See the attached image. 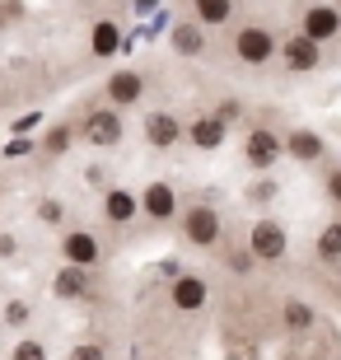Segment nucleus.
<instances>
[{
  "instance_id": "nucleus-5",
  "label": "nucleus",
  "mask_w": 341,
  "mask_h": 360,
  "mask_svg": "<svg viewBox=\"0 0 341 360\" xmlns=\"http://www.w3.org/2000/svg\"><path fill=\"white\" fill-rule=\"evenodd\" d=\"M178 211H183L178 187L164 183V178H155V183L141 192V215L150 220V225H169V220H178Z\"/></svg>"
},
{
  "instance_id": "nucleus-7",
  "label": "nucleus",
  "mask_w": 341,
  "mask_h": 360,
  "mask_svg": "<svg viewBox=\"0 0 341 360\" xmlns=\"http://www.w3.org/2000/svg\"><path fill=\"white\" fill-rule=\"evenodd\" d=\"M276 56H281V66H285V70H295V75H309V70L323 66V42L304 38V33H290V38H281Z\"/></svg>"
},
{
  "instance_id": "nucleus-30",
  "label": "nucleus",
  "mask_w": 341,
  "mask_h": 360,
  "mask_svg": "<svg viewBox=\"0 0 341 360\" xmlns=\"http://www.w3.org/2000/svg\"><path fill=\"white\" fill-rule=\"evenodd\" d=\"M276 197V183H257L252 187V201H271Z\"/></svg>"
},
{
  "instance_id": "nucleus-17",
  "label": "nucleus",
  "mask_w": 341,
  "mask_h": 360,
  "mask_svg": "<svg viewBox=\"0 0 341 360\" xmlns=\"http://www.w3.org/2000/svg\"><path fill=\"white\" fill-rule=\"evenodd\" d=\"M169 47L178 56H201V52H206V28H201L197 19H183V24L169 33Z\"/></svg>"
},
{
  "instance_id": "nucleus-8",
  "label": "nucleus",
  "mask_w": 341,
  "mask_h": 360,
  "mask_svg": "<svg viewBox=\"0 0 341 360\" xmlns=\"http://www.w3.org/2000/svg\"><path fill=\"white\" fill-rule=\"evenodd\" d=\"M206 300H210V285H206V276H197V271H178L173 276V285H169V304H173V314H201L206 309Z\"/></svg>"
},
{
  "instance_id": "nucleus-27",
  "label": "nucleus",
  "mask_w": 341,
  "mask_h": 360,
  "mask_svg": "<svg viewBox=\"0 0 341 360\" xmlns=\"http://www.w3.org/2000/svg\"><path fill=\"white\" fill-rule=\"evenodd\" d=\"M215 117H220L224 127H229V122H238V117H243V108H238V98H229V103H220V108H215Z\"/></svg>"
},
{
  "instance_id": "nucleus-16",
  "label": "nucleus",
  "mask_w": 341,
  "mask_h": 360,
  "mask_svg": "<svg viewBox=\"0 0 341 360\" xmlns=\"http://www.w3.org/2000/svg\"><path fill=\"white\" fill-rule=\"evenodd\" d=\"M224 131H229V127H224L215 112H201L197 122H187V127H183V136H187L197 150H220V146H224Z\"/></svg>"
},
{
  "instance_id": "nucleus-4",
  "label": "nucleus",
  "mask_w": 341,
  "mask_h": 360,
  "mask_svg": "<svg viewBox=\"0 0 341 360\" xmlns=\"http://www.w3.org/2000/svg\"><path fill=\"white\" fill-rule=\"evenodd\" d=\"M285 160V141L276 127H252L243 136V164H248L252 174H271V164Z\"/></svg>"
},
{
  "instance_id": "nucleus-10",
  "label": "nucleus",
  "mask_w": 341,
  "mask_h": 360,
  "mask_svg": "<svg viewBox=\"0 0 341 360\" xmlns=\"http://www.w3.org/2000/svg\"><path fill=\"white\" fill-rule=\"evenodd\" d=\"M300 33L314 42H337L341 38V5H309L300 19Z\"/></svg>"
},
{
  "instance_id": "nucleus-9",
  "label": "nucleus",
  "mask_w": 341,
  "mask_h": 360,
  "mask_svg": "<svg viewBox=\"0 0 341 360\" xmlns=\"http://www.w3.org/2000/svg\"><path fill=\"white\" fill-rule=\"evenodd\" d=\"M290 248V234L281 220H257V225L248 229V253L257 257V262H281Z\"/></svg>"
},
{
  "instance_id": "nucleus-2",
  "label": "nucleus",
  "mask_w": 341,
  "mask_h": 360,
  "mask_svg": "<svg viewBox=\"0 0 341 360\" xmlns=\"http://www.w3.org/2000/svg\"><path fill=\"white\" fill-rule=\"evenodd\" d=\"M234 61H243V66H271V56H276V47H281V38H276L266 24H243V28H234Z\"/></svg>"
},
{
  "instance_id": "nucleus-12",
  "label": "nucleus",
  "mask_w": 341,
  "mask_h": 360,
  "mask_svg": "<svg viewBox=\"0 0 341 360\" xmlns=\"http://www.w3.org/2000/svg\"><path fill=\"white\" fill-rule=\"evenodd\" d=\"M281 141H285V160H300V164L328 160V146H323V136L309 131V127H295V131H285Z\"/></svg>"
},
{
  "instance_id": "nucleus-15",
  "label": "nucleus",
  "mask_w": 341,
  "mask_h": 360,
  "mask_svg": "<svg viewBox=\"0 0 341 360\" xmlns=\"http://www.w3.org/2000/svg\"><path fill=\"white\" fill-rule=\"evenodd\" d=\"M52 295L56 300H84V295H94V271L89 267H61L52 281Z\"/></svg>"
},
{
  "instance_id": "nucleus-6",
  "label": "nucleus",
  "mask_w": 341,
  "mask_h": 360,
  "mask_svg": "<svg viewBox=\"0 0 341 360\" xmlns=\"http://www.w3.org/2000/svg\"><path fill=\"white\" fill-rule=\"evenodd\" d=\"M61 262H70V267H98L103 262V239L94 234V229H66L61 234Z\"/></svg>"
},
{
  "instance_id": "nucleus-3",
  "label": "nucleus",
  "mask_w": 341,
  "mask_h": 360,
  "mask_svg": "<svg viewBox=\"0 0 341 360\" xmlns=\"http://www.w3.org/2000/svg\"><path fill=\"white\" fill-rule=\"evenodd\" d=\"M79 136H84V146H94V150H112V146H122V136H127L122 108H112V103L89 108V112H84V122H79Z\"/></svg>"
},
{
  "instance_id": "nucleus-14",
  "label": "nucleus",
  "mask_w": 341,
  "mask_h": 360,
  "mask_svg": "<svg viewBox=\"0 0 341 360\" xmlns=\"http://www.w3.org/2000/svg\"><path fill=\"white\" fill-rule=\"evenodd\" d=\"M136 215H141V192H127V187L103 192V220L108 225H131Z\"/></svg>"
},
{
  "instance_id": "nucleus-26",
  "label": "nucleus",
  "mask_w": 341,
  "mask_h": 360,
  "mask_svg": "<svg viewBox=\"0 0 341 360\" xmlns=\"http://www.w3.org/2000/svg\"><path fill=\"white\" fill-rule=\"evenodd\" d=\"M28 314H33V309H28L24 300H10V304H5V323H10V328H24Z\"/></svg>"
},
{
  "instance_id": "nucleus-19",
  "label": "nucleus",
  "mask_w": 341,
  "mask_h": 360,
  "mask_svg": "<svg viewBox=\"0 0 341 360\" xmlns=\"http://www.w3.org/2000/svg\"><path fill=\"white\" fill-rule=\"evenodd\" d=\"M192 19L201 28H224L234 19V0H192Z\"/></svg>"
},
{
  "instance_id": "nucleus-1",
  "label": "nucleus",
  "mask_w": 341,
  "mask_h": 360,
  "mask_svg": "<svg viewBox=\"0 0 341 360\" xmlns=\"http://www.w3.org/2000/svg\"><path fill=\"white\" fill-rule=\"evenodd\" d=\"M178 229H183V239L192 243V248H201V253L220 248V239H224V220H220V211H215L210 201L183 206V211H178Z\"/></svg>"
},
{
  "instance_id": "nucleus-11",
  "label": "nucleus",
  "mask_w": 341,
  "mask_h": 360,
  "mask_svg": "<svg viewBox=\"0 0 341 360\" xmlns=\"http://www.w3.org/2000/svg\"><path fill=\"white\" fill-rule=\"evenodd\" d=\"M103 94H108V103H112V108L127 112L131 103H141V98H145V75H141V70H131V66H122V70L108 75Z\"/></svg>"
},
{
  "instance_id": "nucleus-25",
  "label": "nucleus",
  "mask_w": 341,
  "mask_h": 360,
  "mask_svg": "<svg viewBox=\"0 0 341 360\" xmlns=\"http://www.w3.org/2000/svg\"><path fill=\"white\" fill-rule=\"evenodd\" d=\"M323 192H328V201H332V206H341V164L323 174Z\"/></svg>"
},
{
  "instance_id": "nucleus-22",
  "label": "nucleus",
  "mask_w": 341,
  "mask_h": 360,
  "mask_svg": "<svg viewBox=\"0 0 341 360\" xmlns=\"http://www.w3.org/2000/svg\"><path fill=\"white\" fill-rule=\"evenodd\" d=\"M70 141H75V131L61 122V127H52V131H47V141H42V155H47V160H61V155L70 150Z\"/></svg>"
},
{
  "instance_id": "nucleus-24",
  "label": "nucleus",
  "mask_w": 341,
  "mask_h": 360,
  "mask_svg": "<svg viewBox=\"0 0 341 360\" xmlns=\"http://www.w3.org/2000/svg\"><path fill=\"white\" fill-rule=\"evenodd\" d=\"M70 360H108V347L103 342H79V347L70 351Z\"/></svg>"
},
{
  "instance_id": "nucleus-18",
  "label": "nucleus",
  "mask_w": 341,
  "mask_h": 360,
  "mask_svg": "<svg viewBox=\"0 0 341 360\" xmlns=\"http://www.w3.org/2000/svg\"><path fill=\"white\" fill-rule=\"evenodd\" d=\"M281 323H285V333H309V328L318 323V314H314L309 300L290 295V300H281Z\"/></svg>"
},
{
  "instance_id": "nucleus-13",
  "label": "nucleus",
  "mask_w": 341,
  "mask_h": 360,
  "mask_svg": "<svg viewBox=\"0 0 341 360\" xmlns=\"http://www.w3.org/2000/svg\"><path fill=\"white\" fill-rule=\"evenodd\" d=\"M145 141H150L155 150H173L178 141H183V122L159 108V112H150V117H145Z\"/></svg>"
},
{
  "instance_id": "nucleus-29",
  "label": "nucleus",
  "mask_w": 341,
  "mask_h": 360,
  "mask_svg": "<svg viewBox=\"0 0 341 360\" xmlns=\"http://www.w3.org/2000/svg\"><path fill=\"white\" fill-rule=\"evenodd\" d=\"M38 220L56 225V220H61V201H42V206H38Z\"/></svg>"
},
{
  "instance_id": "nucleus-23",
  "label": "nucleus",
  "mask_w": 341,
  "mask_h": 360,
  "mask_svg": "<svg viewBox=\"0 0 341 360\" xmlns=\"http://www.w3.org/2000/svg\"><path fill=\"white\" fill-rule=\"evenodd\" d=\"M14 360H47V347H42L38 337H24V342L14 347Z\"/></svg>"
},
{
  "instance_id": "nucleus-21",
  "label": "nucleus",
  "mask_w": 341,
  "mask_h": 360,
  "mask_svg": "<svg viewBox=\"0 0 341 360\" xmlns=\"http://www.w3.org/2000/svg\"><path fill=\"white\" fill-rule=\"evenodd\" d=\"M314 253H318V262H341V220H328L318 229Z\"/></svg>"
},
{
  "instance_id": "nucleus-20",
  "label": "nucleus",
  "mask_w": 341,
  "mask_h": 360,
  "mask_svg": "<svg viewBox=\"0 0 341 360\" xmlns=\"http://www.w3.org/2000/svg\"><path fill=\"white\" fill-rule=\"evenodd\" d=\"M89 47H94V56H117V47H122V28L112 24V19H98L94 24V38H89Z\"/></svg>"
},
{
  "instance_id": "nucleus-28",
  "label": "nucleus",
  "mask_w": 341,
  "mask_h": 360,
  "mask_svg": "<svg viewBox=\"0 0 341 360\" xmlns=\"http://www.w3.org/2000/svg\"><path fill=\"white\" fill-rule=\"evenodd\" d=\"M257 262L252 253H229V271H238V276H248V267Z\"/></svg>"
}]
</instances>
